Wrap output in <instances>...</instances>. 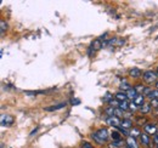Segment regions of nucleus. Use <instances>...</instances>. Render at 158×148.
<instances>
[{"instance_id":"b1692460","label":"nucleus","mask_w":158,"mask_h":148,"mask_svg":"<svg viewBox=\"0 0 158 148\" xmlns=\"http://www.w3.org/2000/svg\"><path fill=\"white\" fill-rule=\"evenodd\" d=\"M0 24H1V35H2L5 33V29H7V23L5 21H1Z\"/></svg>"},{"instance_id":"6e6552de","label":"nucleus","mask_w":158,"mask_h":148,"mask_svg":"<svg viewBox=\"0 0 158 148\" xmlns=\"http://www.w3.org/2000/svg\"><path fill=\"white\" fill-rule=\"evenodd\" d=\"M145 132L151 134V135H156L157 134V126L152 125V124H147V125H145Z\"/></svg>"},{"instance_id":"1a4fd4ad","label":"nucleus","mask_w":158,"mask_h":148,"mask_svg":"<svg viewBox=\"0 0 158 148\" xmlns=\"http://www.w3.org/2000/svg\"><path fill=\"white\" fill-rule=\"evenodd\" d=\"M127 95H128V98H129V100H133V101H134L140 93H139L138 91L135 90V88L133 86L130 90H128V91H127Z\"/></svg>"},{"instance_id":"7ed1b4c3","label":"nucleus","mask_w":158,"mask_h":148,"mask_svg":"<svg viewBox=\"0 0 158 148\" xmlns=\"http://www.w3.org/2000/svg\"><path fill=\"white\" fill-rule=\"evenodd\" d=\"M106 123H107L108 125L113 126V128H119V126H120V124H122V120L119 119L118 117L113 115V117H108V118L106 119Z\"/></svg>"},{"instance_id":"4be33fe9","label":"nucleus","mask_w":158,"mask_h":148,"mask_svg":"<svg viewBox=\"0 0 158 148\" xmlns=\"http://www.w3.org/2000/svg\"><path fill=\"white\" fill-rule=\"evenodd\" d=\"M106 113H107L110 117H113V115H116V108H113V107L111 106V107L106 108Z\"/></svg>"},{"instance_id":"423d86ee","label":"nucleus","mask_w":158,"mask_h":148,"mask_svg":"<svg viewBox=\"0 0 158 148\" xmlns=\"http://www.w3.org/2000/svg\"><path fill=\"white\" fill-rule=\"evenodd\" d=\"M127 147L128 148H139V145L138 142H136V140H135V137H133V136H128V138H127Z\"/></svg>"},{"instance_id":"39448f33","label":"nucleus","mask_w":158,"mask_h":148,"mask_svg":"<svg viewBox=\"0 0 158 148\" xmlns=\"http://www.w3.org/2000/svg\"><path fill=\"white\" fill-rule=\"evenodd\" d=\"M12 123H14V118L11 115H9V114L1 115V125L2 126H10V125H12Z\"/></svg>"},{"instance_id":"a211bd4d","label":"nucleus","mask_w":158,"mask_h":148,"mask_svg":"<svg viewBox=\"0 0 158 148\" xmlns=\"http://www.w3.org/2000/svg\"><path fill=\"white\" fill-rule=\"evenodd\" d=\"M147 97L150 100H157L158 98V90H152L151 92L147 95Z\"/></svg>"},{"instance_id":"7c9ffc66","label":"nucleus","mask_w":158,"mask_h":148,"mask_svg":"<svg viewBox=\"0 0 158 148\" xmlns=\"http://www.w3.org/2000/svg\"><path fill=\"white\" fill-rule=\"evenodd\" d=\"M156 147H157V148H158V145H157V146H156Z\"/></svg>"},{"instance_id":"dca6fc26","label":"nucleus","mask_w":158,"mask_h":148,"mask_svg":"<svg viewBox=\"0 0 158 148\" xmlns=\"http://www.w3.org/2000/svg\"><path fill=\"white\" fill-rule=\"evenodd\" d=\"M111 137L113 141H118V140H120V132H118L117 130H113L111 132Z\"/></svg>"},{"instance_id":"aec40b11","label":"nucleus","mask_w":158,"mask_h":148,"mask_svg":"<svg viewBox=\"0 0 158 148\" xmlns=\"http://www.w3.org/2000/svg\"><path fill=\"white\" fill-rule=\"evenodd\" d=\"M151 109V105H147V103H145L142 107H141V113L142 114H146V113H148Z\"/></svg>"},{"instance_id":"a878e982","label":"nucleus","mask_w":158,"mask_h":148,"mask_svg":"<svg viewBox=\"0 0 158 148\" xmlns=\"http://www.w3.org/2000/svg\"><path fill=\"white\" fill-rule=\"evenodd\" d=\"M81 148H94V147H93V146H91L89 142H85V143L83 145V147H81Z\"/></svg>"},{"instance_id":"9d476101","label":"nucleus","mask_w":158,"mask_h":148,"mask_svg":"<svg viewBox=\"0 0 158 148\" xmlns=\"http://www.w3.org/2000/svg\"><path fill=\"white\" fill-rule=\"evenodd\" d=\"M140 141H141V143L143 145V146H150V142H151V140H150V137H148V135L147 134H141L140 135Z\"/></svg>"},{"instance_id":"f3484780","label":"nucleus","mask_w":158,"mask_h":148,"mask_svg":"<svg viewBox=\"0 0 158 148\" xmlns=\"http://www.w3.org/2000/svg\"><path fill=\"white\" fill-rule=\"evenodd\" d=\"M131 121L129 120V119H124L123 121H122V124H120V126L122 128H124V129H128V128H131Z\"/></svg>"},{"instance_id":"c85d7f7f","label":"nucleus","mask_w":158,"mask_h":148,"mask_svg":"<svg viewBox=\"0 0 158 148\" xmlns=\"http://www.w3.org/2000/svg\"><path fill=\"white\" fill-rule=\"evenodd\" d=\"M156 88L158 89V81H157V84H156Z\"/></svg>"},{"instance_id":"c756f323","label":"nucleus","mask_w":158,"mask_h":148,"mask_svg":"<svg viewBox=\"0 0 158 148\" xmlns=\"http://www.w3.org/2000/svg\"><path fill=\"white\" fill-rule=\"evenodd\" d=\"M157 74H158V68H157Z\"/></svg>"},{"instance_id":"ddd939ff","label":"nucleus","mask_w":158,"mask_h":148,"mask_svg":"<svg viewBox=\"0 0 158 148\" xmlns=\"http://www.w3.org/2000/svg\"><path fill=\"white\" fill-rule=\"evenodd\" d=\"M133 103H135L138 107H142V106L145 105V97H143L142 95H139L138 97L133 101Z\"/></svg>"},{"instance_id":"20e7f679","label":"nucleus","mask_w":158,"mask_h":148,"mask_svg":"<svg viewBox=\"0 0 158 148\" xmlns=\"http://www.w3.org/2000/svg\"><path fill=\"white\" fill-rule=\"evenodd\" d=\"M102 46H103V43H102V40L98 38V39H95L93 43H91V45H90V47L89 49H91L94 52H96V51H99L102 49Z\"/></svg>"},{"instance_id":"f03ea898","label":"nucleus","mask_w":158,"mask_h":148,"mask_svg":"<svg viewBox=\"0 0 158 148\" xmlns=\"http://www.w3.org/2000/svg\"><path fill=\"white\" fill-rule=\"evenodd\" d=\"M157 76H158L157 72H153V71H146V72H143V74H142L143 80L146 83H150V84L151 83H155L157 80Z\"/></svg>"},{"instance_id":"4468645a","label":"nucleus","mask_w":158,"mask_h":148,"mask_svg":"<svg viewBox=\"0 0 158 148\" xmlns=\"http://www.w3.org/2000/svg\"><path fill=\"white\" fill-rule=\"evenodd\" d=\"M119 88H120V90H123L124 92H127L128 90H130V89H131V86L129 85V83H128V81H125V80L120 83V85H119Z\"/></svg>"},{"instance_id":"f8f14e48","label":"nucleus","mask_w":158,"mask_h":148,"mask_svg":"<svg viewBox=\"0 0 158 148\" xmlns=\"http://www.w3.org/2000/svg\"><path fill=\"white\" fill-rule=\"evenodd\" d=\"M142 74L143 73H142L139 68H131V69L129 71V75H130L131 78H139V76H141Z\"/></svg>"},{"instance_id":"2f4dec72","label":"nucleus","mask_w":158,"mask_h":148,"mask_svg":"<svg viewBox=\"0 0 158 148\" xmlns=\"http://www.w3.org/2000/svg\"><path fill=\"white\" fill-rule=\"evenodd\" d=\"M124 148H128V147H124Z\"/></svg>"},{"instance_id":"bb28decb","label":"nucleus","mask_w":158,"mask_h":148,"mask_svg":"<svg viewBox=\"0 0 158 148\" xmlns=\"http://www.w3.org/2000/svg\"><path fill=\"white\" fill-rule=\"evenodd\" d=\"M153 141L156 142V145H158V132L155 135V136H153Z\"/></svg>"},{"instance_id":"6ab92c4d","label":"nucleus","mask_w":158,"mask_h":148,"mask_svg":"<svg viewBox=\"0 0 158 148\" xmlns=\"http://www.w3.org/2000/svg\"><path fill=\"white\" fill-rule=\"evenodd\" d=\"M123 145H124V142H123L122 140H118V141H113V142L111 143V146H110V147L119 148V147H123Z\"/></svg>"},{"instance_id":"f257e3e1","label":"nucleus","mask_w":158,"mask_h":148,"mask_svg":"<svg viewBox=\"0 0 158 148\" xmlns=\"http://www.w3.org/2000/svg\"><path fill=\"white\" fill-rule=\"evenodd\" d=\"M108 135H110L108 130L106 129V128H101V129H99L96 132L91 134V138H93L98 145H105L106 141H107V138H108Z\"/></svg>"},{"instance_id":"0eeeda50","label":"nucleus","mask_w":158,"mask_h":148,"mask_svg":"<svg viewBox=\"0 0 158 148\" xmlns=\"http://www.w3.org/2000/svg\"><path fill=\"white\" fill-rule=\"evenodd\" d=\"M114 98L118 102H124V101L128 100V95H127V92H124V91H118V92L114 95Z\"/></svg>"},{"instance_id":"9b49d317","label":"nucleus","mask_w":158,"mask_h":148,"mask_svg":"<svg viewBox=\"0 0 158 148\" xmlns=\"http://www.w3.org/2000/svg\"><path fill=\"white\" fill-rule=\"evenodd\" d=\"M67 106V102H62V103H60V105H55V106H51V107H46L45 108V111H57V109H61V108H64Z\"/></svg>"},{"instance_id":"412c9836","label":"nucleus","mask_w":158,"mask_h":148,"mask_svg":"<svg viewBox=\"0 0 158 148\" xmlns=\"http://www.w3.org/2000/svg\"><path fill=\"white\" fill-rule=\"evenodd\" d=\"M102 100H103V102H108V103H110L111 101H113V96H112L110 92H107L105 96H103V98H102Z\"/></svg>"},{"instance_id":"393cba45","label":"nucleus","mask_w":158,"mask_h":148,"mask_svg":"<svg viewBox=\"0 0 158 148\" xmlns=\"http://www.w3.org/2000/svg\"><path fill=\"white\" fill-rule=\"evenodd\" d=\"M134 88H135V90H136L139 93H142L143 90H145V86H143V85H138V86H134Z\"/></svg>"},{"instance_id":"cd10ccee","label":"nucleus","mask_w":158,"mask_h":148,"mask_svg":"<svg viewBox=\"0 0 158 148\" xmlns=\"http://www.w3.org/2000/svg\"><path fill=\"white\" fill-rule=\"evenodd\" d=\"M72 102H73L72 105H79V101H78V100H72Z\"/></svg>"},{"instance_id":"5701e85b","label":"nucleus","mask_w":158,"mask_h":148,"mask_svg":"<svg viewBox=\"0 0 158 148\" xmlns=\"http://www.w3.org/2000/svg\"><path fill=\"white\" fill-rule=\"evenodd\" d=\"M141 134H140V130L136 129V128H134V129L130 131V136H133V137H136V136H140Z\"/></svg>"},{"instance_id":"2eb2a0df","label":"nucleus","mask_w":158,"mask_h":148,"mask_svg":"<svg viewBox=\"0 0 158 148\" xmlns=\"http://www.w3.org/2000/svg\"><path fill=\"white\" fill-rule=\"evenodd\" d=\"M118 107H119V109H120V111H128V109L130 108V103H128V101L119 102Z\"/></svg>"}]
</instances>
